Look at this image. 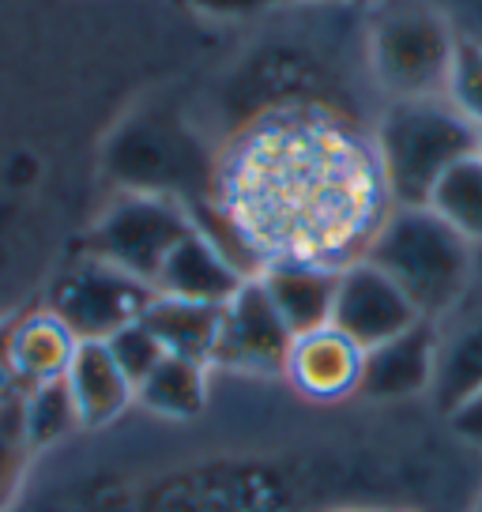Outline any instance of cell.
<instances>
[{"instance_id": "obj_1", "label": "cell", "mask_w": 482, "mask_h": 512, "mask_svg": "<svg viewBox=\"0 0 482 512\" xmlns=\"http://www.w3.org/2000/svg\"><path fill=\"white\" fill-rule=\"evenodd\" d=\"M377 144L321 106H279L241 128L215 170V219L260 275L268 264L343 272L392 215Z\"/></svg>"}, {"instance_id": "obj_2", "label": "cell", "mask_w": 482, "mask_h": 512, "mask_svg": "<svg viewBox=\"0 0 482 512\" xmlns=\"http://www.w3.org/2000/svg\"><path fill=\"white\" fill-rule=\"evenodd\" d=\"M396 208H426L437 181L479 151V128L441 98H396L373 136Z\"/></svg>"}, {"instance_id": "obj_3", "label": "cell", "mask_w": 482, "mask_h": 512, "mask_svg": "<svg viewBox=\"0 0 482 512\" xmlns=\"http://www.w3.org/2000/svg\"><path fill=\"white\" fill-rule=\"evenodd\" d=\"M366 260L411 298L418 317L434 320L449 313L464 294L471 275V241L460 238L430 208H392Z\"/></svg>"}, {"instance_id": "obj_4", "label": "cell", "mask_w": 482, "mask_h": 512, "mask_svg": "<svg viewBox=\"0 0 482 512\" xmlns=\"http://www.w3.org/2000/svg\"><path fill=\"white\" fill-rule=\"evenodd\" d=\"M193 215L170 192H129L113 204L91 234V256L155 287L166 256L193 230Z\"/></svg>"}, {"instance_id": "obj_5", "label": "cell", "mask_w": 482, "mask_h": 512, "mask_svg": "<svg viewBox=\"0 0 482 512\" xmlns=\"http://www.w3.org/2000/svg\"><path fill=\"white\" fill-rule=\"evenodd\" d=\"M452 53H456V38L449 23L426 8H396L373 27V72L381 87L396 98L445 95Z\"/></svg>"}, {"instance_id": "obj_6", "label": "cell", "mask_w": 482, "mask_h": 512, "mask_svg": "<svg viewBox=\"0 0 482 512\" xmlns=\"http://www.w3.org/2000/svg\"><path fill=\"white\" fill-rule=\"evenodd\" d=\"M151 298L155 287L91 256L57 287L53 313L76 332V339H110L125 324L144 317Z\"/></svg>"}, {"instance_id": "obj_7", "label": "cell", "mask_w": 482, "mask_h": 512, "mask_svg": "<svg viewBox=\"0 0 482 512\" xmlns=\"http://www.w3.org/2000/svg\"><path fill=\"white\" fill-rule=\"evenodd\" d=\"M290 343H294V332L287 328V320L279 317L264 283L253 275L223 305V324H219V343L211 354V366L283 373Z\"/></svg>"}, {"instance_id": "obj_8", "label": "cell", "mask_w": 482, "mask_h": 512, "mask_svg": "<svg viewBox=\"0 0 482 512\" xmlns=\"http://www.w3.org/2000/svg\"><path fill=\"white\" fill-rule=\"evenodd\" d=\"M418 320L422 317H418V309L411 305V298L377 264H370L366 256L339 272L336 302H332V324H336L339 332H347L362 351H370L377 343L400 336V332H407Z\"/></svg>"}, {"instance_id": "obj_9", "label": "cell", "mask_w": 482, "mask_h": 512, "mask_svg": "<svg viewBox=\"0 0 482 512\" xmlns=\"http://www.w3.org/2000/svg\"><path fill=\"white\" fill-rule=\"evenodd\" d=\"M362 362H366V351L347 332H339L336 324H324V328L294 336L287 362H283V377L306 400L336 403L358 396Z\"/></svg>"}, {"instance_id": "obj_10", "label": "cell", "mask_w": 482, "mask_h": 512, "mask_svg": "<svg viewBox=\"0 0 482 512\" xmlns=\"http://www.w3.org/2000/svg\"><path fill=\"white\" fill-rule=\"evenodd\" d=\"M437 354H441V347H437L434 320H418L407 332L366 351L358 396H366V400H411L418 392L434 388Z\"/></svg>"}, {"instance_id": "obj_11", "label": "cell", "mask_w": 482, "mask_h": 512, "mask_svg": "<svg viewBox=\"0 0 482 512\" xmlns=\"http://www.w3.org/2000/svg\"><path fill=\"white\" fill-rule=\"evenodd\" d=\"M245 279H253V275L241 272V264L219 241L204 234L200 226H193L174 245V253L166 256L159 279H155V294H170V298H185V302L226 305L241 290Z\"/></svg>"}, {"instance_id": "obj_12", "label": "cell", "mask_w": 482, "mask_h": 512, "mask_svg": "<svg viewBox=\"0 0 482 512\" xmlns=\"http://www.w3.org/2000/svg\"><path fill=\"white\" fill-rule=\"evenodd\" d=\"M76 347H80L76 332L53 309H42L12 324V332L4 339V358H8L19 392H31L42 384L65 381Z\"/></svg>"}, {"instance_id": "obj_13", "label": "cell", "mask_w": 482, "mask_h": 512, "mask_svg": "<svg viewBox=\"0 0 482 512\" xmlns=\"http://www.w3.org/2000/svg\"><path fill=\"white\" fill-rule=\"evenodd\" d=\"M65 388L72 396V407L80 415L83 430L110 426L132 400H136V384L125 377V369L117 366L106 339H80L76 358L65 373Z\"/></svg>"}, {"instance_id": "obj_14", "label": "cell", "mask_w": 482, "mask_h": 512, "mask_svg": "<svg viewBox=\"0 0 482 512\" xmlns=\"http://www.w3.org/2000/svg\"><path fill=\"white\" fill-rule=\"evenodd\" d=\"M279 317L287 320L294 336L332 324V302H336V268L321 264H268L257 275Z\"/></svg>"}, {"instance_id": "obj_15", "label": "cell", "mask_w": 482, "mask_h": 512, "mask_svg": "<svg viewBox=\"0 0 482 512\" xmlns=\"http://www.w3.org/2000/svg\"><path fill=\"white\" fill-rule=\"evenodd\" d=\"M140 320L155 332V339L162 343L166 354L211 366V354H215V343H219V324H223V305L155 294Z\"/></svg>"}, {"instance_id": "obj_16", "label": "cell", "mask_w": 482, "mask_h": 512, "mask_svg": "<svg viewBox=\"0 0 482 512\" xmlns=\"http://www.w3.org/2000/svg\"><path fill=\"white\" fill-rule=\"evenodd\" d=\"M208 369L211 366L193 362V358L166 354L159 366L136 384V400L162 418L200 415L208 403Z\"/></svg>"}, {"instance_id": "obj_17", "label": "cell", "mask_w": 482, "mask_h": 512, "mask_svg": "<svg viewBox=\"0 0 482 512\" xmlns=\"http://www.w3.org/2000/svg\"><path fill=\"white\" fill-rule=\"evenodd\" d=\"M430 211H437L445 223L467 238L471 245L482 241V155H467L464 162H456L449 174L437 181V189L430 192Z\"/></svg>"}, {"instance_id": "obj_18", "label": "cell", "mask_w": 482, "mask_h": 512, "mask_svg": "<svg viewBox=\"0 0 482 512\" xmlns=\"http://www.w3.org/2000/svg\"><path fill=\"white\" fill-rule=\"evenodd\" d=\"M482 388V320L464 328L445 351L437 354L434 392L445 411H456L464 400H471Z\"/></svg>"}, {"instance_id": "obj_19", "label": "cell", "mask_w": 482, "mask_h": 512, "mask_svg": "<svg viewBox=\"0 0 482 512\" xmlns=\"http://www.w3.org/2000/svg\"><path fill=\"white\" fill-rule=\"evenodd\" d=\"M23 426H27L31 448H46L53 441H61L65 433L80 430V415L72 407L65 381L23 392Z\"/></svg>"}, {"instance_id": "obj_20", "label": "cell", "mask_w": 482, "mask_h": 512, "mask_svg": "<svg viewBox=\"0 0 482 512\" xmlns=\"http://www.w3.org/2000/svg\"><path fill=\"white\" fill-rule=\"evenodd\" d=\"M31 452V437L23 426V392H19L16 400L0 407V512H8V505L16 501Z\"/></svg>"}, {"instance_id": "obj_21", "label": "cell", "mask_w": 482, "mask_h": 512, "mask_svg": "<svg viewBox=\"0 0 482 512\" xmlns=\"http://www.w3.org/2000/svg\"><path fill=\"white\" fill-rule=\"evenodd\" d=\"M445 102H449L464 121L482 128V46L479 42L456 38L449 80H445Z\"/></svg>"}, {"instance_id": "obj_22", "label": "cell", "mask_w": 482, "mask_h": 512, "mask_svg": "<svg viewBox=\"0 0 482 512\" xmlns=\"http://www.w3.org/2000/svg\"><path fill=\"white\" fill-rule=\"evenodd\" d=\"M106 347H110V354L117 358V366L125 369V377H129L132 384L144 381L147 373L166 358L162 343L155 339V332L147 328L144 320H132L121 332H113V336L106 339Z\"/></svg>"}, {"instance_id": "obj_23", "label": "cell", "mask_w": 482, "mask_h": 512, "mask_svg": "<svg viewBox=\"0 0 482 512\" xmlns=\"http://www.w3.org/2000/svg\"><path fill=\"white\" fill-rule=\"evenodd\" d=\"M449 418H452V430L460 433V437H467L471 445L482 448V388L471 396V400L460 403Z\"/></svg>"}, {"instance_id": "obj_24", "label": "cell", "mask_w": 482, "mask_h": 512, "mask_svg": "<svg viewBox=\"0 0 482 512\" xmlns=\"http://www.w3.org/2000/svg\"><path fill=\"white\" fill-rule=\"evenodd\" d=\"M200 8H208V12H226V8H245V4H253V0H196Z\"/></svg>"}, {"instance_id": "obj_25", "label": "cell", "mask_w": 482, "mask_h": 512, "mask_svg": "<svg viewBox=\"0 0 482 512\" xmlns=\"http://www.w3.org/2000/svg\"><path fill=\"white\" fill-rule=\"evenodd\" d=\"M479 155H482V128H479Z\"/></svg>"}, {"instance_id": "obj_26", "label": "cell", "mask_w": 482, "mask_h": 512, "mask_svg": "<svg viewBox=\"0 0 482 512\" xmlns=\"http://www.w3.org/2000/svg\"><path fill=\"white\" fill-rule=\"evenodd\" d=\"M475 512H482V501H479V505H475Z\"/></svg>"}]
</instances>
